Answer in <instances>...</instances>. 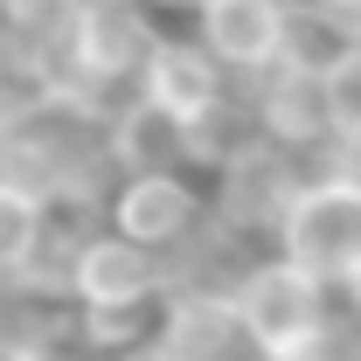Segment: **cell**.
Wrapping results in <instances>:
<instances>
[{
	"mask_svg": "<svg viewBox=\"0 0 361 361\" xmlns=\"http://www.w3.org/2000/svg\"><path fill=\"white\" fill-rule=\"evenodd\" d=\"M223 292H229V313H236L257 361H319L326 355V334L341 319V292L319 285L313 271H299L292 257L257 250Z\"/></svg>",
	"mask_w": 361,
	"mask_h": 361,
	"instance_id": "obj_1",
	"label": "cell"
},
{
	"mask_svg": "<svg viewBox=\"0 0 361 361\" xmlns=\"http://www.w3.org/2000/svg\"><path fill=\"white\" fill-rule=\"evenodd\" d=\"M278 257H292L299 271H313L319 285L348 292V278L361 271V180L313 167V180L299 188V202L285 209V223L271 236Z\"/></svg>",
	"mask_w": 361,
	"mask_h": 361,
	"instance_id": "obj_2",
	"label": "cell"
},
{
	"mask_svg": "<svg viewBox=\"0 0 361 361\" xmlns=\"http://www.w3.org/2000/svg\"><path fill=\"white\" fill-rule=\"evenodd\" d=\"M306 180H313L306 153H292V146H278V139L250 133V139H236L223 160H216L209 216H216L223 229H236V236H250V243H271Z\"/></svg>",
	"mask_w": 361,
	"mask_h": 361,
	"instance_id": "obj_3",
	"label": "cell"
},
{
	"mask_svg": "<svg viewBox=\"0 0 361 361\" xmlns=\"http://www.w3.org/2000/svg\"><path fill=\"white\" fill-rule=\"evenodd\" d=\"M63 292L84 313H153L174 292V264L118 229H84L63 264Z\"/></svg>",
	"mask_w": 361,
	"mask_h": 361,
	"instance_id": "obj_4",
	"label": "cell"
},
{
	"mask_svg": "<svg viewBox=\"0 0 361 361\" xmlns=\"http://www.w3.org/2000/svg\"><path fill=\"white\" fill-rule=\"evenodd\" d=\"M104 209H111V229L118 236H133L146 250H188L202 223H209V195L195 188V180L180 174V167H160V174H118V188L104 195Z\"/></svg>",
	"mask_w": 361,
	"mask_h": 361,
	"instance_id": "obj_5",
	"label": "cell"
},
{
	"mask_svg": "<svg viewBox=\"0 0 361 361\" xmlns=\"http://www.w3.org/2000/svg\"><path fill=\"white\" fill-rule=\"evenodd\" d=\"M236 84H243V77H229L202 42H167V35H160L153 56H146V70H139V84H133V97L174 111L180 126H195V133H209L223 111H236ZM202 167H209V160H202Z\"/></svg>",
	"mask_w": 361,
	"mask_h": 361,
	"instance_id": "obj_6",
	"label": "cell"
},
{
	"mask_svg": "<svg viewBox=\"0 0 361 361\" xmlns=\"http://www.w3.org/2000/svg\"><path fill=\"white\" fill-rule=\"evenodd\" d=\"M153 361H243L250 341L229 313V292H209V285H174L167 306L153 319V341H146Z\"/></svg>",
	"mask_w": 361,
	"mask_h": 361,
	"instance_id": "obj_7",
	"label": "cell"
},
{
	"mask_svg": "<svg viewBox=\"0 0 361 361\" xmlns=\"http://www.w3.org/2000/svg\"><path fill=\"white\" fill-rule=\"evenodd\" d=\"M285 7L292 0H202L195 7V42L223 63L229 77H264L285 49Z\"/></svg>",
	"mask_w": 361,
	"mask_h": 361,
	"instance_id": "obj_8",
	"label": "cell"
},
{
	"mask_svg": "<svg viewBox=\"0 0 361 361\" xmlns=\"http://www.w3.org/2000/svg\"><path fill=\"white\" fill-rule=\"evenodd\" d=\"M250 118H257V133L278 139V146H292V153H326L341 126H334V97H326V77L313 70H264V77H250Z\"/></svg>",
	"mask_w": 361,
	"mask_h": 361,
	"instance_id": "obj_9",
	"label": "cell"
},
{
	"mask_svg": "<svg viewBox=\"0 0 361 361\" xmlns=\"http://www.w3.org/2000/svg\"><path fill=\"white\" fill-rule=\"evenodd\" d=\"M104 146H111V167H118V174H160V167L202 160V133L180 126L174 111L146 104V97L118 104V111L104 118Z\"/></svg>",
	"mask_w": 361,
	"mask_h": 361,
	"instance_id": "obj_10",
	"label": "cell"
},
{
	"mask_svg": "<svg viewBox=\"0 0 361 361\" xmlns=\"http://www.w3.org/2000/svg\"><path fill=\"white\" fill-rule=\"evenodd\" d=\"M56 104V63H49V28H0V139L21 133L35 111Z\"/></svg>",
	"mask_w": 361,
	"mask_h": 361,
	"instance_id": "obj_11",
	"label": "cell"
},
{
	"mask_svg": "<svg viewBox=\"0 0 361 361\" xmlns=\"http://www.w3.org/2000/svg\"><path fill=\"white\" fill-rule=\"evenodd\" d=\"M49 229H56V202L35 180L0 167V278L28 285L35 264H42V250H49Z\"/></svg>",
	"mask_w": 361,
	"mask_h": 361,
	"instance_id": "obj_12",
	"label": "cell"
},
{
	"mask_svg": "<svg viewBox=\"0 0 361 361\" xmlns=\"http://www.w3.org/2000/svg\"><path fill=\"white\" fill-rule=\"evenodd\" d=\"M355 42H361V35L334 14V7L292 0V7H285V49H278V63H285V70H313V77H326Z\"/></svg>",
	"mask_w": 361,
	"mask_h": 361,
	"instance_id": "obj_13",
	"label": "cell"
},
{
	"mask_svg": "<svg viewBox=\"0 0 361 361\" xmlns=\"http://www.w3.org/2000/svg\"><path fill=\"white\" fill-rule=\"evenodd\" d=\"M326 97H334V126L341 133H361V42L326 70Z\"/></svg>",
	"mask_w": 361,
	"mask_h": 361,
	"instance_id": "obj_14",
	"label": "cell"
},
{
	"mask_svg": "<svg viewBox=\"0 0 361 361\" xmlns=\"http://www.w3.org/2000/svg\"><path fill=\"white\" fill-rule=\"evenodd\" d=\"M63 7H70V0H0V14H7L14 28H49Z\"/></svg>",
	"mask_w": 361,
	"mask_h": 361,
	"instance_id": "obj_15",
	"label": "cell"
},
{
	"mask_svg": "<svg viewBox=\"0 0 361 361\" xmlns=\"http://www.w3.org/2000/svg\"><path fill=\"white\" fill-rule=\"evenodd\" d=\"M146 7H188V14H195V7H202V0H146Z\"/></svg>",
	"mask_w": 361,
	"mask_h": 361,
	"instance_id": "obj_16",
	"label": "cell"
}]
</instances>
